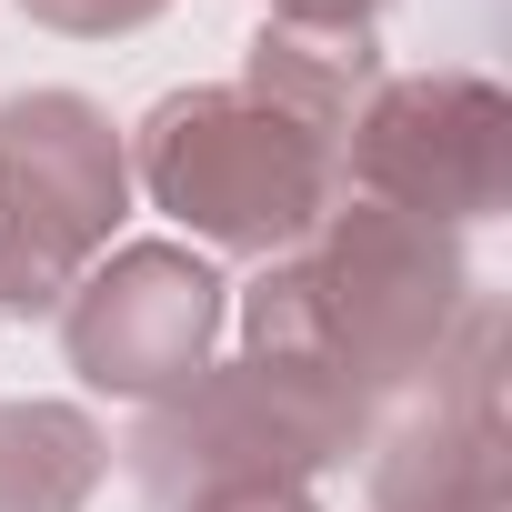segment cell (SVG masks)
I'll use <instances>...</instances> for the list:
<instances>
[{
  "label": "cell",
  "mask_w": 512,
  "mask_h": 512,
  "mask_svg": "<svg viewBox=\"0 0 512 512\" xmlns=\"http://www.w3.org/2000/svg\"><path fill=\"white\" fill-rule=\"evenodd\" d=\"M472 322V262L462 231H432L382 201H332L302 251H272L241 292V352L302 362L352 382L372 412L392 392H422L452 332Z\"/></svg>",
  "instance_id": "6da1fadb"
},
{
  "label": "cell",
  "mask_w": 512,
  "mask_h": 512,
  "mask_svg": "<svg viewBox=\"0 0 512 512\" xmlns=\"http://www.w3.org/2000/svg\"><path fill=\"white\" fill-rule=\"evenodd\" d=\"M121 151H131V181L211 251H262V262L302 251L322 211L342 201V151L282 121L272 101H251L241 81L161 91Z\"/></svg>",
  "instance_id": "7a4b0ae2"
},
{
  "label": "cell",
  "mask_w": 512,
  "mask_h": 512,
  "mask_svg": "<svg viewBox=\"0 0 512 512\" xmlns=\"http://www.w3.org/2000/svg\"><path fill=\"white\" fill-rule=\"evenodd\" d=\"M372 442V402L332 372H302V362H211L201 382H181L171 402L141 412V432L121 442L131 452V482L151 512H181L191 492L211 482H312L332 462H352Z\"/></svg>",
  "instance_id": "3957f363"
},
{
  "label": "cell",
  "mask_w": 512,
  "mask_h": 512,
  "mask_svg": "<svg viewBox=\"0 0 512 512\" xmlns=\"http://www.w3.org/2000/svg\"><path fill=\"white\" fill-rule=\"evenodd\" d=\"M131 211V151L101 101L81 91H21L0 101V312L41 322L71 302V282L111 251Z\"/></svg>",
  "instance_id": "277c9868"
},
{
  "label": "cell",
  "mask_w": 512,
  "mask_h": 512,
  "mask_svg": "<svg viewBox=\"0 0 512 512\" xmlns=\"http://www.w3.org/2000/svg\"><path fill=\"white\" fill-rule=\"evenodd\" d=\"M352 201L412 211L432 231H472L512 201V91L482 71H412L382 81L342 131Z\"/></svg>",
  "instance_id": "5b68a950"
},
{
  "label": "cell",
  "mask_w": 512,
  "mask_h": 512,
  "mask_svg": "<svg viewBox=\"0 0 512 512\" xmlns=\"http://www.w3.org/2000/svg\"><path fill=\"white\" fill-rule=\"evenodd\" d=\"M231 322V282L181 241H121L71 282L61 302V352L91 392L121 402H171L181 382L211 372V342Z\"/></svg>",
  "instance_id": "8992f818"
},
{
  "label": "cell",
  "mask_w": 512,
  "mask_h": 512,
  "mask_svg": "<svg viewBox=\"0 0 512 512\" xmlns=\"http://www.w3.org/2000/svg\"><path fill=\"white\" fill-rule=\"evenodd\" d=\"M372 512H512L502 442V322L472 302L452 352L432 362V402H412L372 442Z\"/></svg>",
  "instance_id": "52a82bcc"
},
{
  "label": "cell",
  "mask_w": 512,
  "mask_h": 512,
  "mask_svg": "<svg viewBox=\"0 0 512 512\" xmlns=\"http://www.w3.org/2000/svg\"><path fill=\"white\" fill-rule=\"evenodd\" d=\"M382 81H392V71H382V41L352 31V21H262L251 51H241V91L272 101V111L302 121V131H322L332 151H342L352 111H362Z\"/></svg>",
  "instance_id": "ba28073f"
},
{
  "label": "cell",
  "mask_w": 512,
  "mask_h": 512,
  "mask_svg": "<svg viewBox=\"0 0 512 512\" xmlns=\"http://www.w3.org/2000/svg\"><path fill=\"white\" fill-rule=\"evenodd\" d=\"M111 442L81 402H0V512H81Z\"/></svg>",
  "instance_id": "9c48e42d"
},
{
  "label": "cell",
  "mask_w": 512,
  "mask_h": 512,
  "mask_svg": "<svg viewBox=\"0 0 512 512\" xmlns=\"http://www.w3.org/2000/svg\"><path fill=\"white\" fill-rule=\"evenodd\" d=\"M21 11H31L41 31H61V41H121V31L161 21L171 0H21Z\"/></svg>",
  "instance_id": "30bf717a"
},
{
  "label": "cell",
  "mask_w": 512,
  "mask_h": 512,
  "mask_svg": "<svg viewBox=\"0 0 512 512\" xmlns=\"http://www.w3.org/2000/svg\"><path fill=\"white\" fill-rule=\"evenodd\" d=\"M181 512H322V502H312V482H272V472H251V482H211V492H191Z\"/></svg>",
  "instance_id": "8fae6325"
},
{
  "label": "cell",
  "mask_w": 512,
  "mask_h": 512,
  "mask_svg": "<svg viewBox=\"0 0 512 512\" xmlns=\"http://www.w3.org/2000/svg\"><path fill=\"white\" fill-rule=\"evenodd\" d=\"M272 21H352V31H372L382 0H272Z\"/></svg>",
  "instance_id": "7c38bea8"
}]
</instances>
